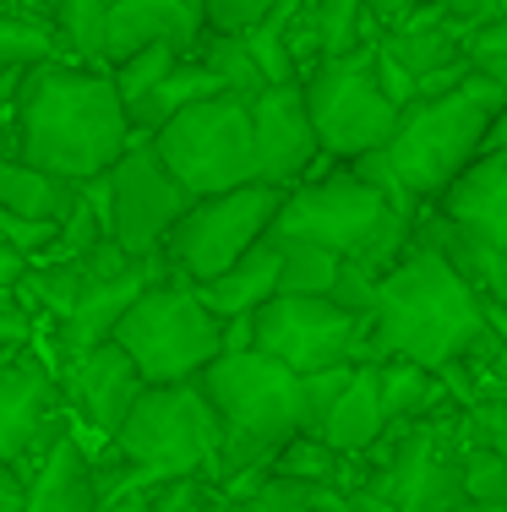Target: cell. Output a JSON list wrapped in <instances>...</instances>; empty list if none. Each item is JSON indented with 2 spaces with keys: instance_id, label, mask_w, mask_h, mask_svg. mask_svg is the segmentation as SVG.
Listing matches in <instances>:
<instances>
[{
  "instance_id": "cell-18",
  "label": "cell",
  "mask_w": 507,
  "mask_h": 512,
  "mask_svg": "<svg viewBox=\"0 0 507 512\" xmlns=\"http://www.w3.org/2000/svg\"><path fill=\"white\" fill-rule=\"evenodd\" d=\"M99 463L82 431L71 425L66 436L28 469V512H99Z\"/></svg>"
},
{
  "instance_id": "cell-23",
  "label": "cell",
  "mask_w": 507,
  "mask_h": 512,
  "mask_svg": "<svg viewBox=\"0 0 507 512\" xmlns=\"http://www.w3.org/2000/svg\"><path fill=\"white\" fill-rule=\"evenodd\" d=\"M382 371V404H388V420L393 425H420L431 420V414H442L453 404L448 382H442V371H431V365L420 360H377Z\"/></svg>"
},
{
  "instance_id": "cell-19",
  "label": "cell",
  "mask_w": 507,
  "mask_h": 512,
  "mask_svg": "<svg viewBox=\"0 0 507 512\" xmlns=\"http://www.w3.org/2000/svg\"><path fill=\"white\" fill-rule=\"evenodd\" d=\"M437 213L453 218V224L469 229V235H480V240H491V246L507 251V148L480 158L448 197L437 202Z\"/></svg>"
},
{
  "instance_id": "cell-40",
  "label": "cell",
  "mask_w": 507,
  "mask_h": 512,
  "mask_svg": "<svg viewBox=\"0 0 507 512\" xmlns=\"http://www.w3.org/2000/svg\"><path fill=\"white\" fill-rule=\"evenodd\" d=\"M257 344V316H229L224 322V355H251Z\"/></svg>"
},
{
  "instance_id": "cell-6",
  "label": "cell",
  "mask_w": 507,
  "mask_h": 512,
  "mask_svg": "<svg viewBox=\"0 0 507 512\" xmlns=\"http://www.w3.org/2000/svg\"><path fill=\"white\" fill-rule=\"evenodd\" d=\"M464 404H448L420 425H388L360 463V491L393 502L398 512H453L469 502L464 485Z\"/></svg>"
},
{
  "instance_id": "cell-3",
  "label": "cell",
  "mask_w": 507,
  "mask_h": 512,
  "mask_svg": "<svg viewBox=\"0 0 507 512\" xmlns=\"http://www.w3.org/2000/svg\"><path fill=\"white\" fill-rule=\"evenodd\" d=\"M224 420V453L213 469V485L229 496L251 491L262 474H273V458L306 431V376L284 360L262 355H224L197 376Z\"/></svg>"
},
{
  "instance_id": "cell-31",
  "label": "cell",
  "mask_w": 507,
  "mask_h": 512,
  "mask_svg": "<svg viewBox=\"0 0 507 512\" xmlns=\"http://www.w3.org/2000/svg\"><path fill=\"white\" fill-rule=\"evenodd\" d=\"M355 371H360V365H338V371L306 376V431H311V436H322V425L333 420L338 404H344V393H349V382H355Z\"/></svg>"
},
{
  "instance_id": "cell-25",
  "label": "cell",
  "mask_w": 507,
  "mask_h": 512,
  "mask_svg": "<svg viewBox=\"0 0 507 512\" xmlns=\"http://www.w3.org/2000/svg\"><path fill=\"white\" fill-rule=\"evenodd\" d=\"M60 55L77 66H110V0H60Z\"/></svg>"
},
{
  "instance_id": "cell-16",
  "label": "cell",
  "mask_w": 507,
  "mask_h": 512,
  "mask_svg": "<svg viewBox=\"0 0 507 512\" xmlns=\"http://www.w3.org/2000/svg\"><path fill=\"white\" fill-rule=\"evenodd\" d=\"M251 120H257V158L268 186H306L311 175H322V164H333L322 148V131L311 120L306 82H279V88L251 99Z\"/></svg>"
},
{
  "instance_id": "cell-7",
  "label": "cell",
  "mask_w": 507,
  "mask_h": 512,
  "mask_svg": "<svg viewBox=\"0 0 507 512\" xmlns=\"http://www.w3.org/2000/svg\"><path fill=\"white\" fill-rule=\"evenodd\" d=\"M115 344L137 360L148 387L197 382L213 360H224V316L202 300L191 278L159 273L120 322Z\"/></svg>"
},
{
  "instance_id": "cell-12",
  "label": "cell",
  "mask_w": 507,
  "mask_h": 512,
  "mask_svg": "<svg viewBox=\"0 0 507 512\" xmlns=\"http://www.w3.org/2000/svg\"><path fill=\"white\" fill-rule=\"evenodd\" d=\"M262 355L284 360L289 371L317 376L338 365H377L371 349V316L338 306L333 295H279L257 311Z\"/></svg>"
},
{
  "instance_id": "cell-38",
  "label": "cell",
  "mask_w": 507,
  "mask_h": 512,
  "mask_svg": "<svg viewBox=\"0 0 507 512\" xmlns=\"http://www.w3.org/2000/svg\"><path fill=\"white\" fill-rule=\"evenodd\" d=\"M442 6H448V17L469 33V39H475L480 28H491V22L507 17V0H442Z\"/></svg>"
},
{
  "instance_id": "cell-39",
  "label": "cell",
  "mask_w": 507,
  "mask_h": 512,
  "mask_svg": "<svg viewBox=\"0 0 507 512\" xmlns=\"http://www.w3.org/2000/svg\"><path fill=\"white\" fill-rule=\"evenodd\" d=\"M153 491H159L153 480H131V485H120V491L104 496L99 512H153Z\"/></svg>"
},
{
  "instance_id": "cell-28",
  "label": "cell",
  "mask_w": 507,
  "mask_h": 512,
  "mask_svg": "<svg viewBox=\"0 0 507 512\" xmlns=\"http://www.w3.org/2000/svg\"><path fill=\"white\" fill-rule=\"evenodd\" d=\"M186 55H191V50H180V44H148V50L115 60L110 71H115V88H120V99H126L131 115H137V109L164 88V77H169V71H175Z\"/></svg>"
},
{
  "instance_id": "cell-36",
  "label": "cell",
  "mask_w": 507,
  "mask_h": 512,
  "mask_svg": "<svg viewBox=\"0 0 507 512\" xmlns=\"http://www.w3.org/2000/svg\"><path fill=\"white\" fill-rule=\"evenodd\" d=\"M208 6V28L219 33H251L279 0H202Z\"/></svg>"
},
{
  "instance_id": "cell-5",
  "label": "cell",
  "mask_w": 507,
  "mask_h": 512,
  "mask_svg": "<svg viewBox=\"0 0 507 512\" xmlns=\"http://www.w3.org/2000/svg\"><path fill=\"white\" fill-rule=\"evenodd\" d=\"M284 240H311V246H328L338 256H355V262L388 267L415 246L420 235V213L398 207L382 186H371L355 164H338L311 175L306 186H295L284 197L279 229Z\"/></svg>"
},
{
  "instance_id": "cell-43",
  "label": "cell",
  "mask_w": 507,
  "mask_h": 512,
  "mask_svg": "<svg viewBox=\"0 0 507 512\" xmlns=\"http://www.w3.org/2000/svg\"><path fill=\"white\" fill-rule=\"evenodd\" d=\"M344 512H398V507H393V502H382V496H371V491H349Z\"/></svg>"
},
{
  "instance_id": "cell-30",
  "label": "cell",
  "mask_w": 507,
  "mask_h": 512,
  "mask_svg": "<svg viewBox=\"0 0 507 512\" xmlns=\"http://www.w3.org/2000/svg\"><path fill=\"white\" fill-rule=\"evenodd\" d=\"M0 60L6 71H33V66H50L60 55V28L44 17H0Z\"/></svg>"
},
{
  "instance_id": "cell-44",
  "label": "cell",
  "mask_w": 507,
  "mask_h": 512,
  "mask_svg": "<svg viewBox=\"0 0 507 512\" xmlns=\"http://www.w3.org/2000/svg\"><path fill=\"white\" fill-rule=\"evenodd\" d=\"M486 311H491V333L507 344V306H502V300H486Z\"/></svg>"
},
{
  "instance_id": "cell-8",
  "label": "cell",
  "mask_w": 507,
  "mask_h": 512,
  "mask_svg": "<svg viewBox=\"0 0 507 512\" xmlns=\"http://www.w3.org/2000/svg\"><path fill=\"white\" fill-rule=\"evenodd\" d=\"M115 447L148 474L159 480H186L202 474L213 480L224 453V420L213 409V398L202 393V382H175V387H148L131 409L126 431L115 436Z\"/></svg>"
},
{
  "instance_id": "cell-22",
  "label": "cell",
  "mask_w": 507,
  "mask_h": 512,
  "mask_svg": "<svg viewBox=\"0 0 507 512\" xmlns=\"http://www.w3.org/2000/svg\"><path fill=\"white\" fill-rule=\"evenodd\" d=\"M77 197H82V186H71V180H60L39 164H28V158H6V164H0V207H6V213L66 224V213L77 207Z\"/></svg>"
},
{
  "instance_id": "cell-32",
  "label": "cell",
  "mask_w": 507,
  "mask_h": 512,
  "mask_svg": "<svg viewBox=\"0 0 507 512\" xmlns=\"http://www.w3.org/2000/svg\"><path fill=\"white\" fill-rule=\"evenodd\" d=\"M464 442L507 458V398H480L464 409Z\"/></svg>"
},
{
  "instance_id": "cell-26",
  "label": "cell",
  "mask_w": 507,
  "mask_h": 512,
  "mask_svg": "<svg viewBox=\"0 0 507 512\" xmlns=\"http://www.w3.org/2000/svg\"><path fill=\"white\" fill-rule=\"evenodd\" d=\"M382 50H388L409 77H431V71L453 66V60L469 55V33L458 22H442V28H420V33H382Z\"/></svg>"
},
{
  "instance_id": "cell-35",
  "label": "cell",
  "mask_w": 507,
  "mask_h": 512,
  "mask_svg": "<svg viewBox=\"0 0 507 512\" xmlns=\"http://www.w3.org/2000/svg\"><path fill=\"white\" fill-rule=\"evenodd\" d=\"M464 485H469V502H507V458L486 453V447H469Z\"/></svg>"
},
{
  "instance_id": "cell-14",
  "label": "cell",
  "mask_w": 507,
  "mask_h": 512,
  "mask_svg": "<svg viewBox=\"0 0 507 512\" xmlns=\"http://www.w3.org/2000/svg\"><path fill=\"white\" fill-rule=\"evenodd\" d=\"M66 431H71V409L60 371L33 349L6 355V365H0V463L28 474Z\"/></svg>"
},
{
  "instance_id": "cell-4",
  "label": "cell",
  "mask_w": 507,
  "mask_h": 512,
  "mask_svg": "<svg viewBox=\"0 0 507 512\" xmlns=\"http://www.w3.org/2000/svg\"><path fill=\"white\" fill-rule=\"evenodd\" d=\"M507 109V88L491 77H469L464 88L442 93V99H415L404 109V126L388 142V164L404 180V191L420 207H437L480 158L491 153V131H497Z\"/></svg>"
},
{
  "instance_id": "cell-24",
  "label": "cell",
  "mask_w": 507,
  "mask_h": 512,
  "mask_svg": "<svg viewBox=\"0 0 507 512\" xmlns=\"http://www.w3.org/2000/svg\"><path fill=\"white\" fill-rule=\"evenodd\" d=\"M219 93H224V82L213 77L208 60L191 50V55L164 77V88L153 93V99L137 109V115H131V126H137V137H153V131H164L175 115H186L191 104H208V99H219Z\"/></svg>"
},
{
  "instance_id": "cell-34",
  "label": "cell",
  "mask_w": 507,
  "mask_h": 512,
  "mask_svg": "<svg viewBox=\"0 0 507 512\" xmlns=\"http://www.w3.org/2000/svg\"><path fill=\"white\" fill-rule=\"evenodd\" d=\"M0 229H6V246L11 251L33 256V267H39L44 256H50V246L60 240L55 218H22V213H6V207H0Z\"/></svg>"
},
{
  "instance_id": "cell-11",
  "label": "cell",
  "mask_w": 507,
  "mask_h": 512,
  "mask_svg": "<svg viewBox=\"0 0 507 512\" xmlns=\"http://www.w3.org/2000/svg\"><path fill=\"white\" fill-rule=\"evenodd\" d=\"M284 197L289 191L268 186V180H251L240 191H219V197H197L164 246V273H180L191 284H213V278L229 273L240 256L257 251L279 229Z\"/></svg>"
},
{
  "instance_id": "cell-15",
  "label": "cell",
  "mask_w": 507,
  "mask_h": 512,
  "mask_svg": "<svg viewBox=\"0 0 507 512\" xmlns=\"http://www.w3.org/2000/svg\"><path fill=\"white\" fill-rule=\"evenodd\" d=\"M60 387H66V409H71V425L82 431V442L104 447L126 431L137 398L148 393V376L137 371V360L120 344H99L60 371Z\"/></svg>"
},
{
  "instance_id": "cell-33",
  "label": "cell",
  "mask_w": 507,
  "mask_h": 512,
  "mask_svg": "<svg viewBox=\"0 0 507 512\" xmlns=\"http://www.w3.org/2000/svg\"><path fill=\"white\" fill-rule=\"evenodd\" d=\"M377 295H382V267L344 256V273H338V284H333V300H338V306L371 316V311H377Z\"/></svg>"
},
{
  "instance_id": "cell-2",
  "label": "cell",
  "mask_w": 507,
  "mask_h": 512,
  "mask_svg": "<svg viewBox=\"0 0 507 512\" xmlns=\"http://www.w3.org/2000/svg\"><path fill=\"white\" fill-rule=\"evenodd\" d=\"M491 333L486 295L442 256L431 240L415 235L398 262L382 273V295L371 311V349L377 360H420L448 371Z\"/></svg>"
},
{
  "instance_id": "cell-20",
  "label": "cell",
  "mask_w": 507,
  "mask_h": 512,
  "mask_svg": "<svg viewBox=\"0 0 507 512\" xmlns=\"http://www.w3.org/2000/svg\"><path fill=\"white\" fill-rule=\"evenodd\" d=\"M279 284H284V246L279 235H268L257 251H246L229 273H219L213 284H197L202 300L224 316H257L268 300H279Z\"/></svg>"
},
{
  "instance_id": "cell-46",
  "label": "cell",
  "mask_w": 507,
  "mask_h": 512,
  "mask_svg": "<svg viewBox=\"0 0 507 512\" xmlns=\"http://www.w3.org/2000/svg\"><path fill=\"white\" fill-rule=\"evenodd\" d=\"M311 512H333V507H311Z\"/></svg>"
},
{
  "instance_id": "cell-37",
  "label": "cell",
  "mask_w": 507,
  "mask_h": 512,
  "mask_svg": "<svg viewBox=\"0 0 507 512\" xmlns=\"http://www.w3.org/2000/svg\"><path fill=\"white\" fill-rule=\"evenodd\" d=\"M469 60H475L480 77H491V82L507 88V17L491 22V28H480L475 39H469Z\"/></svg>"
},
{
  "instance_id": "cell-1",
  "label": "cell",
  "mask_w": 507,
  "mask_h": 512,
  "mask_svg": "<svg viewBox=\"0 0 507 512\" xmlns=\"http://www.w3.org/2000/svg\"><path fill=\"white\" fill-rule=\"evenodd\" d=\"M11 153L50 175L88 186L110 175L137 142L131 109L115 88L110 66H77V60H50L22 77L11 93Z\"/></svg>"
},
{
  "instance_id": "cell-45",
  "label": "cell",
  "mask_w": 507,
  "mask_h": 512,
  "mask_svg": "<svg viewBox=\"0 0 507 512\" xmlns=\"http://www.w3.org/2000/svg\"><path fill=\"white\" fill-rule=\"evenodd\" d=\"M453 512H507V502H464V507H453Z\"/></svg>"
},
{
  "instance_id": "cell-9",
  "label": "cell",
  "mask_w": 507,
  "mask_h": 512,
  "mask_svg": "<svg viewBox=\"0 0 507 512\" xmlns=\"http://www.w3.org/2000/svg\"><path fill=\"white\" fill-rule=\"evenodd\" d=\"M306 104L333 164H360L371 153H388V142L404 126V104L382 88L377 44H360L355 55L322 60L306 77Z\"/></svg>"
},
{
  "instance_id": "cell-42",
  "label": "cell",
  "mask_w": 507,
  "mask_h": 512,
  "mask_svg": "<svg viewBox=\"0 0 507 512\" xmlns=\"http://www.w3.org/2000/svg\"><path fill=\"white\" fill-rule=\"evenodd\" d=\"M360 6H366V11H371V17H377V22H382V28H388V33H393V28H398V22H404V17H409V11H415V0H360Z\"/></svg>"
},
{
  "instance_id": "cell-17",
  "label": "cell",
  "mask_w": 507,
  "mask_h": 512,
  "mask_svg": "<svg viewBox=\"0 0 507 512\" xmlns=\"http://www.w3.org/2000/svg\"><path fill=\"white\" fill-rule=\"evenodd\" d=\"M202 33H208L202 0H110V66L148 50V44L197 50Z\"/></svg>"
},
{
  "instance_id": "cell-29",
  "label": "cell",
  "mask_w": 507,
  "mask_h": 512,
  "mask_svg": "<svg viewBox=\"0 0 507 512\" xmlns=\"http://www.w3.org/2000/svg\"><path fill=\"white\" fill-rule=\"evenodd\" d=\"M284 284L279 295H333L338 273H344V256L328 246H311V240H284Z\"/></svg>"
},
{
  "instance_id": "cell-13",
  "label": "cell",
  "mask_w": 507,
  "mask_h": 512,
  "mask_svg": "<svg viewBox=\"0 0 507 512\" xmlns=\"http://www.w3.org/2000/svg\"><path fill=\"white\" fill-rule=\"evenodd\" d=\"M191 191L175 180V169L164 164V153L153 148V137H137L131 153L110 169V235L131 256L153 262L164 256L169 235L180 229V218L191 213Z\"/></svg>"
},
{
  "instance_id": "cell-10",
  "label": "cell",
  "mask_w": 507,
  "mask_h": 512,
  "mask_svg": "<svg viewBox=\"0 0 507 512\" xmlns=\"http://www.w3.org/2000/svg\"><path fill=\"white\" fill-rule=\"evenodd\" d=\"M153 148L164 153V164L175 169V180L191 197H219V191L262 180L257 120H251V99H240V93L191 104L164 131H153Z\"/></svg>"
},
{
  "instance_id": "cell-41",
  "label": "cell",
  "mask_w": 507,
  "mask_h": 512,
  "mask_svg": "<svg viewBox=\"0 0 507 512\" xmlns=\"http://www.w3.org/2000/svg\"><path fill=\"white\" fill-rule=\"evenodd\" d=\"M0 512H28V474L22 469H0Z\"/></svg>"
},
{
  "instance_id": "cell-21",
  "label": "cell",
  "mask_w": 507,
  "mask_h": 512,
  "mask_svg": "<svg viewBox=\"0 0 507 512\" xmlns=\"http://www.w3.org/2000/svg\"><path fill=\"white\" fill-rule=\"evenodd\" d=\"M388 404H382V371L377 365H360L355 382H349L344 404L333 409V420L322 425V442L338 447L344 458H366L371 447L388 436Z\"/></svg>"
},
{
  "instance_id": "cell-27",
  "label": "cell",
  "mask_w": 507,
  "mask_h": 512,
  "mask_svg": "<svg viewBox=\"0 0 507 512\" xmlns=\"http://www.w3.org/2000/svg\"><path fill=\"white\" fill-rule=\"evenodd\" d=\"M197 55L213 66V77L224 82V93H240V99H257V93H268V77H262L257 55H251L246 33H219L208 28L197 39Z\"/></svg>"
}]
</instances>
